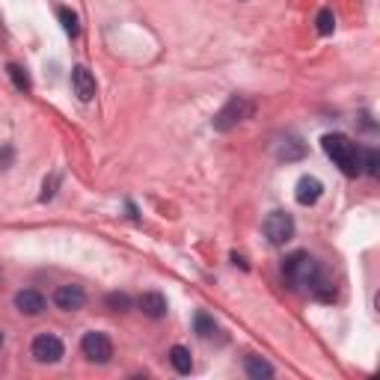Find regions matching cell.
<instances>
[{
    "instance_id": "obj_1",
    "label": "cell",
    "mask_w": 380,
    "mask_h": 380,
    "mask_svg": "<svg viewBox=\"0 0 380 380\" xmlns=\"http://www.w3.org/2000/svg\"><path fill=\"white\" fill-rule=\"evenodd\" d=\"M282 277H285V282H289L294 291L318 294V297H324V300H330V297H333L330 289H327V282H324V277H321V265L312 259L306 250H297L291 255H285Z\"/></svg>"
},
{
    "instance_id": "obj_2",
    "label": "cell",
    "mask_w": 380,
    "mask_h": 380,
    "mask_svg": "<svg viewBox=\"0 0 380 380\" xmlns=\"http://www.w3.org/2000/svg\"><path fill=\"white\" fill-rule=\"evenodd\" d=\"M321 146H324V152H327V158L348 175V179L360 175V148H357V143H350L345 134H327V137L321 140Z\"/></svg>"
},
{
    "instance_id": "obj_3",
    "label": "cell",
    "mask_w": 380,
    "mask_h": 380,
    "mask_svg": "<svg viewBox=\"0 0 380 380\" xmlns=\"http://www.w3.org/2000/svg\"><path fill=\"white\" fill-rule=\"evenodd\" d=\"M250 113H253V104L243 99V95H232V99H229L220 110H217V116L211 119V125L217 131H232L238 122H243Z\"/></svg>"
},
{
    "instance_id": "obj_4",
    "label": "cell",
    "mask_w": 380,
    "mask_h": 380,
    "mask_svg": "<svg viewBox=\"0 0 380 380\" xmlns=\"http://www.w3.org/2000/svg\"><path fill=\"white\" fill-rule=\"evenodd\" d=\"M80 350H84V357L89 362L104 365V362H110V357H113V342H110V336L107 333L92 330V333H87L84 338H80Z\"/></svg>"
},
{
    "instance_id": "obj_5",
    "label": "cell",
    "mask_w": 380,
    "mask_h": 380,
    "mask_svg": "<svg viewBox=\"0 0 380 380\" xmlns=\"http://www.w3.org/2000/svg\"><path fill=\"white\" fill-rule=\"evenodd\" d=\"M265 235L267 241L274 243V247H282L285 241L294 238V220L289 211H270L265 217Z\"/></svg>"
},
{
    "instance_id": "obj_6",
    "label": "cell",
    "mask_w": 380,
    "mask_h": 380,
    "mask_svg": "<svg viewBox=\"0 0 380 380\" xmlns=\"http://www.w3.org/2000/svg\"><path fill=\"white\" fill-rule=\"evenodd\" d=\"M30 350H33V357H36L39 362H60L65 348H63V342H60V336H53V333H39V336L33 338Z\"/></svg>"
},
{
    "instance_id": "obj_7",
    "label": "cell",
    "mask_w": 380,
    "mask_h": 380,
    "mask_svg": "<svg viewBox=\"0 0 380 380\" xmlns=\"http://www.w3.org/2000/svg\"><path fill=\"white\" fill-rule=\"evenodd\" d=\"M53 303L63 312H77L87 303V291L80 289V285H60V289L53 291Z\"/></svg>"
},
{
    "instance_id": "obj_8",
    "label": "cell",
    "mask_w": 380,
    "mask_h": 380,
    "mask_svg": "<svg viewBox=\"0 0 380 380\" xmlns=\"http://www.w3.org/2000/svg\"><path fill=\"white\" fill-rule=\"evenodd\" d=\"M72 89L84 104L95 99V77H92V72L87 69V65H75L72 69Z\"/></svg>"
},
{
    "instance_id": "obj_9",
    "label": "cell",
    "mask_w": 380,
    "mask_h": 380,
    "mask_svg": "<svg viewBox=\"0 0 380 380\" xmlns=\"http://www.w3.org/2000/svg\"><path fill=\"white\" fill-rule=\"evenodd\" d=\"M324 194V184L315 179V175H303L300 182H297V190H294V199L300 202V205H315Z\"/></svg>"
},
{
    "instance_id": "obj_10",
    "label": "cell",
    "mask_w": 380,
    "mask_h": 380,
    "mask_svg": "<svg viewBox=\"0 0 380 380\" xmlns=\"http://www.w3.org/2000/svg\"><path fill=\"white\" fill-rule=\"evenodd\" d=\"M15 309L24 312V315H42L45 312V297L36 289H21L15 294Z\"/></svg>"
},
{
    "instance_id": "obj_11",
    "label": "cell",
    "mask_w": 380,
    "mask_h": 380,
    "mask_svg": "<svg viewBox=\"0 0 380 380\" xmlns=\"http://www.w3.org/2000/svg\"><path fill=\"white\" fill-rule=\"evenodd\" d=\"M140 309H143V315H148L152 321H160L167 315V297L160 294V291H146V294H140Z\"/></svg>"
},
{
    "instance_id": "obj_12",
    "label": "cell",
    "mask_w": 380,
    "mask_h": 380,
    "mask_svg": "<svg viewBox=\"0 0 380 380\" xmlns=\"http://www.w3.org/2000/svg\"><path fill=\"white\" fill-rule=\"evenodd\" d=\"M303 155H306V143L300 137H285L277 146V158L279 160H300Z\"/></svg>"
},
{
    "instance_id": "obj_13",
    "label": "cell",
    "mask_w": 380,
    "mask_h": 380,
    "mask_svg": "<svg viewBox=\"0 0 380 380\" xmlns=\"http://www.w3.org/2000/svg\"><path fill=\"white\" fill-rule=\"evenodd\" d=\"M170 362H172V369L179 372V374H190V372H194V360H190V350L182 348V345L170 348Z\"/></svg>"
},
{
    "instance_id": "obj_14",
    "label": "cell",
    "mask_w": 380,
    "mask_h": 380,
    "mask_svg": "<svg viewBox=\"0 0 380 380\" xmlns=\"http://www.w3.org/2000/svg\"><path fill=\"white\" fill-rule=\"evenodd\" d=\"M247 374L253 380H267V377H274V365L262 357H247Z\"/></svg>"
},
{
    "instance_id": "obj_15",
    "label": "cell",
    "mask_w": 380,
    "mask_h": 380,
    "mask_svg": "<svg viewBox=\"0 0 380 380\" xmlns=\"http://www.w3.org/2000/svg\"><path fill=\"white\" fill-rule=\"evenodd\" d=\"M360 172H365V175L380 172V152L377 148H365V152H360Z\"/></svg>"
},
{
    "instance_id": "obj_16",
    "label": "cell",
    "mask_w": 380,
    "mask_h": 380,
    "mask_svg": "<svg viewBox=\"0 0 380 380\" xmlns=\"http://www.w3.org/2000/svg\"><path fill=\"white\" fill-rule=\"evenodd\" d=\"M6 75H9V80H12V84H15V89L18 92H30V75H27L24 69H21V65H15V63H9L6 65Z\"/></svg>"
},
{
    "instance_id": "obj_17",
    "label": "cell",
    "mask_w": 380,
    "mask_h": 380,
    "mask_svg": "<svg viewBox=\"0 0 380 380\" xmlns=\"http://www.w3.org/2000/svg\"><path fill=\"white\" fill-rule=\"evenodd\" d=\"M194 330H196V336L208 338V336H214L217 324H214V318L208 315V312H196V315H194Z\"/></svg>"
},
{
    "instance_id": "obj_18",
    "label": "cell",
    "mask_w": 380,
    "mask_h": 380,
    "mask_svg": "<svg viewBox=\"0 0 380 380\" xmlns=\"http://www.w3.org/2000/svg\"><path fill=\"white\" fill-rule=\"evenodd\" d=\"M104 303H107V309H113V312H125V309H131V297L125 291H110L104 297Z\"/></svg>"
},
{
    "instance_id": "obj_19",
    "label": "cell",
    "mask_w": 380,
    "mask_h": 380,
    "mask_svg": "<svg viewBox=\"0 0 380 380\" xmlns=\"http://www.w3.org/2000/svg\"><path fill=\"white\" fill-rule=\"evenodd\" d=\"M57 15H60V21H63V30H65V33H69V36L75 39V36L80 33V21H77V15H75L72 9H60Z\"/></svg>"
},
{
    "instance_id": "obj_20",
    "label": "cell",
    "mask_w": 380,
    "mask_h": 380,
    "mask_svg": "<svg viewBox=\"0 0 380 380\" xmlns=\"http://www.w3.org/2000/svg\"><path fill=\"white\" fill-rule=\"evenodd\" d=\"M315 27H318V33H321V36H330V33L336 30L333 9H321V12H318V18H315Z\"/></svg>"
},
{
    "instance_id": "obj_21",
    "label": "cell",
    "mask_w": 380,
    "mask_h": 380,
    "mask_svg": "<svg viewBox=\"0 0 380 380\" xmlns=\"http://www.w3.org/2000/svg\"><path fill=\"white\" fill-rule=\"evenodd\" d=\"M57 187H60V175L53 172L51 179H45V184H42V196H39V199H42V202L53 199V194H57Z\"/></svg>"
},
{
    "instance_id": "obj_22",
    "label": "cell",
    "mask_w": 380,
    "mask_h": 380,
    "mask_svg": "<svg viewBox=\"0 0 380 380\" xmlns=\"http://www.w3.org/2000/svg\"><path fill=\"white\" fill-rule=\"evenodd\" d=\"M9 160H12V146H4V152H0V167H9Z\"/></svg>"
},
{
    "instance_id": "obj_23",
    "label": "cell",
    "mask_w": 380,
    "mask_h": 380,
    "mask_svg": "<svg viewBox=\"0 0 380 380\" xmlns=\"http://www.w3.org/2000/svg\"><path fill=\"white\" fill-rule=\"evenodd\" d=\"M0 345H4V330H0Z\"/></svg>"
}]
</instances>
